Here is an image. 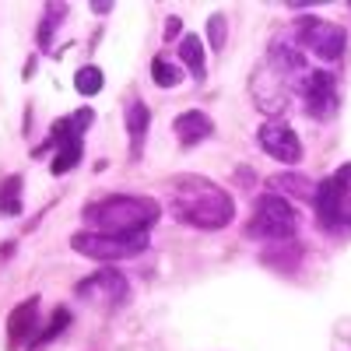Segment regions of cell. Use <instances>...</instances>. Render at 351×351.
Listing matches in <instances>:
<instances>
[{"label":"cell","instance_id":"obj_3","mask_svg":"<svg viewBox=\"0 0 351 351\" xmlns=\"http://www.w3.org/2000/svg\"><path fill=\"white\" fill-rule=\"evenodd\" d=\"M313 208H316L319 232L341 236V232L351 228V162L337 165L334 176H327L324 183H316Z\"/></svg>","mask_w":351,"mask_h":351},{"label":"cell","instance_id":"obj_4","mask_svg":"<svg viewBox=\"0 0 351 351\" xmlns=\"http://www.w3.org/2000/svg\"><path fill=\"white\" fill-rule=\"evenodd\" d=\"M299 211L278 193H263L253 204V215L246 221V236L260 243H291L299 239Z\"/></svg>","mask_w":351,"mask_h":351},{"label":"cell","instance_id":"obj_27","mask_svg":"<svg viewBox=\"0 0 351 351\" xmlns=\"http://www.w3.org/2000/svg\"><path fill=\"white\" fill-rule=\"evenodd\" d=\"M348 11H351V4H348Z\"/></svg>","mask_w":351,"mask_h":351},{"label":"cell","instance_id":"obj_5","mask_svg":"<svg viewBox=\"0 0 351 351\" xmlns=\"http://www.w3.org/2000/svg\"><path fill=\"white\" fill-rule=\"evenodd\" d=\"M71 250H77L88 260L116 263V260H134L148 250V236H116V232H95L84 228L71 236Z\"/></svg>","mask_w":351,"mask_h":351},{"label":"cell","instance_id":"obj_23","mask_svg":"<svg viewBox=\"0 0 351 351\" xmlns=\"http://www.w3.org/2000/svg\"><path fill=\"white\" fill-rule=\"evenodd\" d=\"M67 324H71V313H67V309H56V313H53V319H49V327H43V330H39V334L32 337V344H28V348L49 344V341H53L56 334H60V330H64Z\"/></svg>","mask_w":351,"mask_h":351},{"label":"cell","instance_id":"obj_1","mask_svg":"<svg viewBox=\"0 0 351 351\" xmlns=\"http://www.w3.org/2000/svg\"><path fill=\"white\" fill-rule=\"evenodd\" d=\"M169 211L180 225L200 228V232H221L236 218V200L232 193L204 176H180L169 186Z\"/></svg>","mask_w":351,"mask_h":351},{"label":"cell","instance_id":"obj_7","mask_svg":"<svg viewBox=\"0 0 351 351\" xmlns=\"http://www.w3.org/2000/svg\"><path fill=\"white\" fill-rule=\"evenodd\" d=\"M295 43L299 49L319 56V60H341L344 56V46H348V32L337 25V21H327V18H299L295 21Z\"/></svg>","mask_w":351,"mask_h":351},{"label":"cell","instance_id":"obj_18","mask_svg":"<svg viewBox=\"0 0 351 351\" xmlns=\"http://www.w3.org/2000/svg\"><path fill=\"white\" fill-rule=\"evenodd\" d=\"M183 77H186V71L180 64H172L169 56H155L152 60V81L158 88H176V84H183Z\"/></svg>","mask_w":351,"mask_h":351},{"label":"cell","instance_id":"obj_21","mask_svg":"<svg viewBox=\"0 0 351 351\" xmlns=\"http://www.w3.org/2000/svg\"><path fill=\"white\" fill-rule=\"evenodd\" d=\"M21 186H25L21 176H8V180L0 183V211L8 218L21 215Z\"/></svg>","mask_w":351,"mask_h":351},{"label":"cell","instance_id":"obj_6","mask_svg":"<svg viewBox=\"0 0 351 351\" xmlns=\"http://www.w3.org/2000/svg\"><path fill=\"white\" fill-rule=\"evenodd\" d=\"M299 92V81L285 74L281 67H274L271 60H260V67L253 71L250 77V95H253V106L260 112H267V116H278L291 106V99H295Z\"/></svg>","mask_w":351,"mask_h":351},{"label":"cell","instance_id":"obj_19","mask_svg":"<svg viewBox=\"0 0 351 351\" xmlns=\"http://www.w3.org/2000/svg\"><path fill=\"white\" fill-rule=\"evenodd\" d=\"M102 84H106V74H102L95 64L77 67V74H74V92H77V95L92 99V95H99V92H102Z\"/></svg>","mask_w":351,"mask_h":351},{"label":"cell","instance_id":"obj_25","mask_svg":"<svg viewBox=\"0 0 351 351\" xmlns=\"http://www.w3.org/2000/svg\"><path fill=\"white\" fill-rule=\"evenodd\" d=\"M183 36H186V32H183V21L176 18V14L165 18V39H183Z\"/></svg>","mask_w":351,"mask_h":351},{"label":"cell","instance_id":"obj_11","mask_svg":"<svg viewBox=\"0 0 351 351\" xmlns=\"http://www.w3.org/2000/svg\"><path fill=\"white\" fill-rule=\"evenodd\" d=\"M92 120H95V112L88 109V106H81V109H74L71 116H60L53 127H49V137L39 144V148H32V158H43L46 152H53V148H60V144H71V141H81L84 137V130L92 127Z\"/></svg>","mask_w":351,"mask_h":351},{"label":"cell","instance_id":"obj_22","mask_svg":"<svg viewBox=\"0 0 351 351\" xmlns=\"http://www.w3.org/2000/svg\"><path fill=\"white\" fill-rule=\"evenodd\" d=\"M81 155H84V141H71V144H60V152L53 155V165H49V172L53 176H67L77 162H81Z\"/></svg>","mask_w":351,"mask_h":351},{"label":"cell","instance_id":"obj_14","mask_svg":"<svg viewBox=\"0 0 351 351\" xmlns=\"http://www.w3.org/2000/svg\"><path fill=\"white\" fill-rule=\"evenodd\" d=\"M123 123H127V137H130V162H141L144 155V137L152 127V109L144 106L141 95H130L123 106Z\"/></svg>","mask_w":351,"mask_h":351},{"label":"cell","instance_id":"obj_24","mask_svg":"<svg viewBox=\"0 0 351 351\" xmlns=\"http://www.w3.org/2000/svg\"><path fill=\"white\" fill-rule=\"evenodd\" d=\"M225 39H228V18H225V14H211V18H208V43H211V53H221V49H225Z\"/></svg>","mask_w":351,"mask_h":351},{"label":"cell","instance_id":"obj_10","mask_svg":"<svg viewBox=\"0 0 351 351\" xmlns=\"http://www.w3.org/2000/svg\"><path fill=\"white\" fill-rule=\"evenodd\" d=\"M256 144H260L263 155H271V158H278L285 165H299L302 162V141H299V134L291 130L288 123H281V120L263 123L256 130Z\"/></svg>","mask_w":351,"mask_h":351},{"label":"cell","instance_id":"obj_2","mask_svg":"<svg viewBox=\"0 0 351 351\" xmlns=\"http://www.w3.org/2000/svg\"><path fill=\"white\" fill-rule=\"evenodd\" d=\"M81 218L95 232H116V236H148V228L162 218V204L155 197L137 193H112L84 204Z\"/></svg>","mask_w":351,"mask_h":351},{"label":"cell","instance_id":"obj_17","mask_svg":"<svg viewBox=\"0 0 351 351\" xmlns=\"http://www.w3.org/2000/svg\"><path fill=\"white\" fill-rule=\"evenodd\" d=\"M180 60H183V71L193 77V81H204L208 77V53H204V43L200 36H183L180 39Z\"/></svg>","mask_w":351,"mask_h":351},{"label":"cell","instance_id":"obj_12","mask_svg":"<svg viewBox=\"0 0 351 351\" xmlns=\"http://www.w3.org/2000/svg\"><path fill=\"white\" fill-rule=\"evenodd\" d=\"M36 334H39V299H25L8 316V344L11 348H28Z\"/></svg>","mask_w":351,"mask_h":351},{"label":"cell","instance_id":"obj_13","mask_svg":"<svg viewBox=\"0 0 351 351\" xmlns=\"http://www.w3.org/2000/svg\"><path fill=\"white\" fill-rule=\"evenodd\" d=\"M172 134L183 148H197V144H204L208 137H215V120L204 109H186L172 120Z\"/></svg>","mask_w":351,"mask_h":351},{"label":"cell","instance_id":"obj_16","mask_svg":"<svg viewBox=\"0 0 351 351\" xmlns=\"http://www.w3.org/2000/svg\"><path fill=\"white\" fill-rule=\"evenodd\" d=\"M302 256H306V246L299 239H291V243H274L267 253H260V263H267V267L281 274H291V271H299Z\"/></svg>","mask_w":351,"mask_h":351},{"label":"cell","instance_id":"obj_8","mask_svg":"<svg viewBox=\"0 0 351 351\" xmlns=\"http://www.w3.org/2000/svg\"><path fill=\"white\" fill-rule=\"evenodd\" d=\"M302 99V109L309 120L324 123V120H334L337 109H341V92H337V77L330 71H309L302 81H299V92Z\"/></svg>","mask_w":351,"mask_h":351},{"label":"cell","instance_id":"obj_20","mask_svg":"<svg viewBox=\"0 0 351 351\" xmlns=\"http://www.w3.org/2000/svg\"><path fill=\"white\" fill-rule=\"evenodd\" d=\"M64 14H67V4H46L43 21H39V32H36V39H39L43 49H49V43H53V36H56V28H60V21H64Z\"/></svg>","mask_w":351,"mask_h":351},{"label":"cell","instance_id":"obj_9","mask_svg":"<svg viewBox=\"0 0 351 351\" xmlns=\"http://www.w3.org/2000/svg\"><path fill=\"white\" fill-rule=\"evenodd\" d=\"M74 295L88 306H95V309H120L130 299V285L116 267H99L95 274L77 281Z\"/></svg>","mask_w":351,"mask_h":351},{"label":"cell","instance_id":"obj_15","mask_svg":"<svg viewBox=\"0 0 351 351\" xmlns=\"http://www.w3.org/2000/svg\"><path fill=\"white\" fill-rule=\"evenodd\" d=\"M267 190L285 197V200H313L316 197V183L302 172H278L267 180Z\"/></svg>","mask_w":351,"mask_h":351},{"label":"cell","instance_id":"obj_26","mask_svg":"<svg viewBox=\"0 0 351 351\" xmlns=\"http://www.w3.org/2000/svg\"><path fill=\"white\" fill-rule=\"evenodd\" d=\"M109 11H112V4H99V0L92 4V14H109Z\"/></svg>","mask_w":351,"mask_h":351}]
</instances>
